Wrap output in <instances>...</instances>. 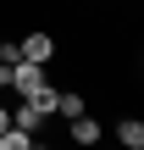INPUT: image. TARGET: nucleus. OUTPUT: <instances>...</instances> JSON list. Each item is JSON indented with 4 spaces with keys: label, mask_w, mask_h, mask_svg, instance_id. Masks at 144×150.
Returning <instances> with one entry per match:
<instances>
[{
    "label": "nucleus",
    "mask_w": 144,
    "mask_h": 150,
    "mask_svg": "<svg viewBox=\"0 0 144 150\" xmlns=\"http://www.w3.org/2000/svg\"><path fill=\"white\" fill-rule=\"evenodd\" d=\"M17 50H22V61H39V67H50V61H55V33L33 28V33H22V39H17Z\"/></svg>",
    "instance_id": "2"
},
{
    "label": "nucleus",
    "mask_w": 144,
    "mask_h": 150,
    "mask_svg": "<svg viewBox=\"0 0 144 150\" xmlns=\"http://www.w3.org/2000/svg\"><path fill=\"white\" fill-rule=\"evenodd\" d=\"M11 61H22V50H17V45H6V39H0V67H11Z\"/></svg>",
    "instance_id": "7"
},
{
    "label": "nucleus",
    "mask_w": 144,
    "mask_h": 150,
    "mask_svg": "<svg viewBox=\"0 0 144 150\" xmlns=\"http://www.w3.org/2000/svg\"><path fill=\"white\" fill-rule=\"evenodd\" d=\"M67 139H72V145H100V122H94V111H78V117L67 122Z\"/></svg>",
    "instance_id": "4"
},
{
    "label": "nucleus",
    "mask_w": 144,
    "mask_h": 150,
    "mask_svg": "<svg viewBox=\"0 0 144 150\" xmlns=\"http://www.w3.org/2000/svg\"><path fill=\"white\" fill-rule=\"evenodd\" d=\"M6 122H11V106H6V100H0V128H6Z\"/></svg>",
    "instance_id": "8"
},
{
    "label": "nucleus",
    "mask_w": 144,
    "mask_h": 150,
    "mask_svg": "<svg viewBox=\"0 0 144 150\" xmlns=\"http://www.w3.org/2000/svg\"><path fill=\"white\" fill-rule=\"evenodd\" d=\"M117 139H122L128 150H144V122L139 117H122V122H117Z\"/></svg>",
    "instance_id": "6"
},
{
    "label": "nucleus",
    "mask_w": 144,
    "mask_h": 150,
    "mask_svg": "<svg viewBox=\"0 0 144 150\" xmlns=\"http://www.w3.org/2000/svg\"><path fill=\"white\" fill-rule=\"evenodd\" d=\"M44 117H50V111H44L33 95H22V106L11 111V122H17V128H28V134H39V128H44Z\"/></svg>",
    "instance_id": "3"
},
{
    "label": "nucleus",
    "mask_w": 144,
    "mask_h": 150,
    "mask_svg": "<svg viewBox=\"0 0 144 150\" xmlns=\"http://www.w3.org/2000/svg\"><path fill=\"white\" fill-rule=\"evenodd\" d=\"M6 89H17V95H44L50 78H44L39 61H11V67H6Z\"/></svg>",
    "instance_id": "1"
},
{
    "label": "nucleus",
    "mask_w": 144,
    "mask_h": 150,
    "mask_svg": "<svg viewBox=\"0 0 144 150\" xmlns=\"http://www.w3.org/2000/svg\"><path fill=\"white\" fill-rule=\"evenodd\" d=\"M50 111H55V117H67V122H72V117H78V111H89V100H83V89H55V106H50Z\"/></svg>",
    "instance_id": "5"
}]
</instances>
